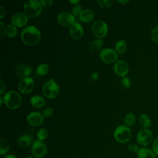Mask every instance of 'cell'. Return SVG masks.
<instances>
[{
  "mask_svg": "<svg viewBox=\"0 0 158 158\" xmlns=\"http://www.w3.org/2000/svg\"><path fill=\"white\" fill-rule=\"evenodd\" d=\"M41 33L40 30L33 25L25 27L21 32V40L27 46H34L40 40Z\"/></svg>",
  "mask_w": 158,
  "mask_h": 158,
  "instance_id": "1",
  "label": "cell"
},
{
  "mask_svg": "<svg viewBox=\"0 0 158 158\" xmlns=\"http://www.w3.org/2000/svg\"><path fill=\"white\" fill-rule=\"evenodd\" d=\"M42 11V5L40 1L29 0L23 5L24 14L30 18H35L40 15Z\"/></svg>",
  "mask_w": 158,
  "mask_h": 158,
  "instance_id": "2",
  "label": "cell"
},
{
  "mask_svg": "<svg viewBox=\"0 0 158 158\" xmlns=\"http://www.w3.org/2000/svg\"><path fill=\"white\" fill-rule=\"evenodd\" d=\"M5 105L10 109L15 110L19 108L22 104V98L20 94L15 91L7 92L3 96Z\"/></svg>",
  "mask_w": 158,
  "mask_h": 158,
  "instance_id": "3",
  "label": "cell"
},
{
  "mask_svg": "<svg viewBox=\"0 0 158 158\" xmlns=\"http://www.w3.org/2000/svg\"><path fill=\"white\" fill-rule=\"evenodd\" d=\"M60 91L59 86L54 81L52 78H50L43 86L42 92L43 95L48 99H53L56 98Z\"/></svg>",
  "mask_w": 158,
  "mask_h": 158,
  "instance_id": "4",
  "label": "cell"
},
{
  "mask_svg": "<svg viewBox=\"0 0 158 158\" xmlns=\"http://www.w3.org/2000/svg\"><path fill=\"white\" fill-rule=\"evenodd\" d=\"M114 138L120 143H126L131 138V132L129 127L126 125H120L114 131Z\"/></svg>",
  "mask_w": 158,
  "mask_h": 158,
  "instance_id": "5",
  "label": "cell"
},
{
  "mask_svg": "<svg viewBox=\"0 0 158 158\" xmlns=\"http://www.w3.org/2000/svg\"><path fill=\"white\" fill-rule=\"evenodd\" d=\"M91 31L96 38L98 39H102L105 37L107 33V25L102 20H96L92 24Z\"/></svg>",
  "mask_w": 158,
  "mask_h": 158,
  "instance_id": "6",
  "label": "cell"
},
{
  "mask_svg": "<svg viewBox=\"0 0 158 158\" xmlns=\"http://www.w3.org/2000/svg\"><path fill=\"white\" fill-rule=\"evenodd\" d=\"M99 57L102 62L106 64H112L117 61V53L112 48H104L99 53Z\"/></svg>",
  "mask_w": 158,
  "mask_h": 158,
  "instance_id": "7",
  "label": "cell"
},
{
  "mask_svg": "<svg viewBox=\"0 0 158 158\" xmlns=\"http://www.w3.org/2000/svg\"><path fill=\"white\" fill-rule=\"evenodd\" d=\"M153 135L152 131L146 128H143L139 131L136 136V141L139 144L146 146H148L152 140Z\"/></svg>",
  "mask_w": 158,
  "mask_h": 158,
  "instance_id": "8",
  "label": "cell"
},
{
  "mask_svg": "<svg viewBox=\"0 0 158 158\" xmlns=\"http://www.w3.org/2000/svg\"><path fill=\"white\" fill-rule=\"evenodd\" d=\"M31 153L35 157L43 158L47 154L46 144L39 139L35 141L32 144Z\"/></svg>",
  "mask_w": 158,
  "mask_h": 158,
  "instance_id": "9",
  "label": "cell"
},
{
  "mask_svg": "<svg viewBox=\"0 0 158 158\" xmlns=\"http://www.w3.org/2000/svg\"><path fill=\"white\" fill-rule=\"evenodd\" d=\"M35 87V83L32 78L25 77L19 81L18 89L22 94H29L31 93Z\"/></svg>",
  "mask_w": 158,
  "mask_h": 158,
  "instance_id": "10",
  "label": "cell"
},
{
  "mask_svg": "<svg viewBox=\"0 0 158 158\" xmlns=\"http://www.w3.org/2000/svg\"><path fill=\"white\" fill-rule=\"evenodd\" d=\"M57 20L58 23L63 27H71L75 23V17L72 14L63 12L57 15Z\"/></svg>",
  "mask_w": 158,
  "mask_h": 158,
  "instance_id": "11",
  "label": "cell"
},
{
  "mask_svg": "<svg viewBox=\"0 0 158 158\" xmlns=\"http://www.w3.org/2000/svg\"><path fill=\"white\" fill-rule=\"evenodd\" d=\"M114 70L116 75L120 77H125L129 72L127 63L122 60H117L114 65Z\"/></svg>",
  "mask_w": 158,
  "mask_h": 158,
  "instance_id": "12",
  "label": "cell"
},
{
  "mask_svg": "<svg viewBox=\"0 0 158 158\" xmlns=\"http://www.w3.org/2000/svg\"><path fill=\"white\" fill-rule=\"evenodd\" d=\"M27 120L30 125L37 127L43 123L44 116L39 112H31L28 115Z\"/></svg>",
  "mask_w": 158,
  "mask_h": 158,
  "instance_id": "13",
  "label": "cell"
},
{
  "mask_svg": "<svg viewBox=\"0 0 158 158\" xmlns=\"http://www.w3.org/2000/svg\"><path fill=\"white\" fill-rule=\"evenodd\" d=\"M28 22V17L22 12H17L14 14L11 18V23L17 27H22L26 25Z\"/></svg>",
  "mask_w": 158,
  "mask_h": 158,
  "instance_id": "14",
  "label": "cell"
},
{
  "mask_svg": "<svg viewBox=\"0 0 158 158\" xmlns=\"http://www.w3.org/2000/svg\"><path fill=\"white\" fill-rule=\"evenodd\" d=\"M69 33L71 37L74 40L80 39L83 35V28L81 24L75 22L72 26L70 27Z\"/></svg>",
  "mask_w": 158,
  "mask_h": 158,
  "instance_id": "15",
  "label": "cell"
},
{
  "mask_svg": "<svg viewBox=\"0 0 158 158\" xmlns=\"http://www.w3.org/2000/svg\"><path fill=\"white\" fill-rule=\"evenodd\" d=\"M31 72V67L25 64H21L19 65L16 69V73L19 77H21L22 78L25 77H29Z\"/></svg>",
  "mask_w": 158,
  "mask_h": 158,
  "instance_id": "16",
  "label": "cell"
},
{
  "mask_svg": "<svg viewBox=\"0 0 158 158\" xmlns=\"http://www.w3.org/2000/svg\"><path fill=\"white\" fill-rule=\"evenodd\" d=\"M33 138L30 135H23L19 136L17 139V144L20 148H27L32 143Z\"/></svg>",
  "mask_w": 158,
  "mask_h": 158,
  "instance_id": "17",
  "label": "cell"
},
{
  "mask_svg": "<svg viewBox=\"0 0 158 158\" xmlns=\"http://www.w3.org/2000/svg\"><path fill=\"white\" fill-rule=\"evenodd\" d=\"M94 17V12L89 9L83 10L79 15L80 20L81 22H85V23H88L92 21Z\"/></svg>",
  "mask_w": 158,
  "mask_h": 158,
  "instance_id": "18",
  "label": "cell"
},
{
  "mask_svg": "<svg viewBox=\"0 0 158 158\" xmlns=\"http://www.w3.org/2000/svg\"><path fill=\"white\" fill-rule=\"evenodd\" d=\"M31 105L35 108H41L45 105V100L43 97L39 95L33 96L30 100Z\"/></svg>",
  "mask_w": 158,
  "mask_h": 158,
  "instance_id": "19",
  "label": "cell"
},
{
  "mask_svg": "<svg viewBox=\"0 0 158 158\" xmlns=\"http://www.w3.org/2000/svg\"><path fill=\"white\" fill-rule=\"evenodd\" d=\"M138 158H156V154L152 151L146 148H141L137 153Z\"/></svg>",
  "mask_w": 158,
  "mask_h": 158,
  "instance_id": "20",
  "label": "cell"
},
{
  "mask_svg": "<svg viewBox=\"0 0 158 158\" xmlns=\"http://www.w3.org/2000/svg\"><path fill=\"white\" fill-rule=\"evenodd\" d=\"M139 122L140 125L144 128L148 129L151 126V120L149 115L146 114H142L139 117Z\"/></svg>",
  "mask_w": 158,
  "mask_h": 158,
  "instance_id": "21",
  "label": "cell"
},
{
  "mask_svg": "<svg viewBox=\"0 0 158 158\" xmlns=\"http://www.w3.org/2000/svg\"><path fill=\"white\" fill-rule=\"evenodd\" d=\"M10 148V142L6 138H2L0 140V154L3 156L7 154Z\"/></svg>",
  "mask_w": 158,
  "mask_h": 158,
  "instance_id": "22",
  "label": "cell"
},
{
  "mask_svg": "<svg viewBox=\"0 0 158 158\" xmlns=\"http://www.w3.org/2000/svg\"><path fill=\"white\" fill-rule=\"evenodd\" d=\"M127 49V43L123 40H120L117 41L115 45V51L118 54L123 53Z\"/></svg>",
  "mask_w": 158,
  "mask_h": 158,
  "instance_id": "23",
  "label": "cell"
},
{
  "mask_svg": "<svg viewBox=\"0 0 158 158\" xmlns=\"http://www.w3.org/2000/svg\"><path fill=\"white\" fill-rule=\"evenodd\" d=\"M103 44V41L101 39H97L93 41H92L89 44V49L91 51L95 52L98 51V50L101 49Z\"/></svg>",
  "mask_w": 158,
  "mask_h": 158,
  "instance_id": "24",
  "label": "cell"
},
{
  "mask_svg": "<svg viewBox=\"0 0 158 158\" xmlns=\"http://www.w3.org/2000/svg\"><path fill=\"white\" fill-rule=\"evenodd\" d=\"M17 33V30L16 27L13 25L12 24H9L6 27L5 34L9 38H14Z\"/></svg>",
  "mask_w": 158,
  "mask_h": 158,
  "instance_id": "25",
  "label": "cell"
},
{
  "mask_svg": "<svg viewBox=\"0 0 158 158\" xmlns=\"http://www.w3.org/2000/svg\"><path fill=\"white\" fill-rule=\"evenodd\" d=\"M135 120H136L135 115L133 113L129 112L127 114V115H125L123 122H124L125 125L129 127L133 126L135 124Z\"/></svg>",
  "mask_w": 158,
  "mask_h": 158,
  "instance_id": "26",
  "label": "cell"
},
{
  "mask_svg": "<svg viewBox=\"0 0 158 158\" xmlns=\"http://www.w3.org/2000/svg\"><path fill=\"white\" fill-rule=\"evenodd\" d=\"M49 72V66L46 64H41L38 66L36 72L39 75H45Z\"/></svg>",
  "mask_w": 158,
  "mask_h": 158,
  "instance_id": "27",
  "label": "cell"
},
{
  "mask_svg": "<svg viewBox=\"0 0 158 158\" xmlns=\"http://www.w3.org/2000/svg\"><path fill=\"white\" fill-rule=\"evenodd\" d=\"M48 131L46 128H41L37 133V138L40 141H43L47 138Z\"/></svg>",
  "mask_w": 158,
  "mask_h": 158,
  "instance_id": "28",
  "label": "cell"
},
{
  "mask_svg": "<svg viewBox=\"0 0 158 158\" xmlns=\"http://www.w3.org/2000/svg\"><path fill=\"white\" fill-rule=\"evenodd\" d=\"M96 2L101 7L108 8L112 6L113 1L110 0H98Z\"/></svg>",
  "mask_w": 158,
  "mask_h": 158,
  "instance_id": "29",
  "label": "cell"
},
{
  "mask_svg": "<svg viewBox=\"0 0 158 158\" xmlns=\"http://www.w3.org/2000/svg\"><path fill=\"white\" fill-rule=\"evenodd\" d=\"M120 82H121V84L122 85V86L126 89L130 88L131 86V81L130 79L126 76L122 78Z\"/></svg>",
  "mask_w": 158,
  "mask_h": 158,
  "instance_id": "30",
  "label": "cell"
},
{
  "mask_svg": "<svg viewBox=\"0 0 158 158\" xmlns=\"http://www.w3.org/2000/svg\"><path fill=\"white\" fill-rule=\"evenodd\" d=\"M151 38L154 43L158 44V26L154 27L152 30L151 32Z\"/></svg>",
  "mask_w": 158,
  "mask_h": 158,
  "instance_id": "31",
  "label": "cell"
},
{
  "mask_svg": "<svg viewBox=\"0 0 158 158\" xmlns=\"http://www.w3.org/2000/svg\"><path fill=\"white\" fill-rule=\"evenodd\" d=\"M82 12V7L81 6L77 4L74 6V7L72 8V14L73 16H78L80 15V14H81V12Z\"/></svg>",
  "mask_w": 158,
  "mask_h": 158,
  "instance_id": "32",
  "label": "cell"
},
{
  "mask_svg": "<svg viewBox=\"0 0 158 158\" xmlns=\"http://www.w3.org/2000/svg\"><path fill=\"white\" fill-rule=\"evenodd\" d=\"M53 111L54 110L52 107H47L43 110V115L46 117H49L52 115Z\"/></svg>",
  "mask_w": 158,
  "mask_h": 158,
  "instance_id": "33",
  "label": "cell"
},
{
  "mask_svg": "<svg viewBox=\"0 0 158 158\" xmlns=\"http://www.w3.org/2000/svg\"><path fill=\"white\" fill-rule=\"evenodd\" d=\"M128 150L133 153H138L139 150V148L135 144H130L128 145Z\"/></svg>",
  "mask_w": 158,
  "mask_h": 158,
  "instance_id": "34",
  "label": "cell"
},
{
  "mask_svg": "<svg viewBox=\"0 0 158 158\" xmlns=\"http://www.w3.org/2000/svg\"><path fill=\"white\" fill-rule=\"evenodd\" d=\"M152 151L154 152V154L158 156V137H157L154 140L152 145Z\"/></svg>",
  "mask_w": 158,
  "mask_h": 158,
  "instance_id": "35",
  "label": "cell"
},
{
  "mask_svg": "<svg viewBox=\"0 0 158 158\" xmlns=\"http://www.w3.org/2000/svg\"><path fill=\"white\" fill-rule=\"evenodd\" d=\"M40 2L43 7H49L53 3L52 0H40Z\"/></svg>",
  "mask_w": 158,
  "mask_h": 158,
  "instance_id": "36",
  "label": "cell"
},
{
  "mask_svg": "<svg viewBox=\"0 0 158 158\" xmlns=\"http://www.w3.org/2000/svg\"><path fill=\"white\" fill-rule=\"evenodd\" d=\"M0 87H1V89H0V94L1 95H2L4 94V93L5 92L6 89V83L5 82L1 80V84H0Z\"/></svg>",
  "mask_w": 158,
  "mask_h": 158,
  "instance_id": "37",
  "label": "cell"
},
{
  "mask_svg": "<svg viewBox=\"0 0 158 158\" xmlns=\"http://www.w3.org/2000/svg\"><path fill=\"white\" fill-rule=\"evenodd\" d=\"M0 31H1V38H2L5 34L6 28H5L4 23H2V22L1 20L0 21Z\"/></svg>",
  "mask_w": 158,
  "mask_h": 158,
  "instance_id": "38",
  "label": "cell"
},
{
  "mask_svg": "<svg viewBox=\"0 0 158 158\" xmlns=\"http://www.w3.org/2000/svg\"><path fill=\"white\" fill-rule=\"evenodd\" d=\"M98 77H99V73H98L97 72H93V73L91 74V80H92L93 81H96V80H97Z\"/></svg>",
  "mask_w": 158,
  "mask_h": 158,
  "instance_id": "39",
  "label": "cell"
},
{
  "mask_svg": "<svg viewBox=\"0 0 158 158\" xmlns=\"http://www.w3.org/2000/svg\"><path fill=\"white\" fill-rule=\"evenodd\" d=\"M5 9H4V8L2 6H0V19H2L4 17V15H5Z\"/></svg>",
  "mask_w": 158,
  "mask_h": 158,
  "instance_id": "40",
  "label": "cell"
},
{
  "mask_svg": "<svg viewBox=\"0 0 158 158\" xmlns=\"http://www.w3.org/2000/svg\"><path fill=\"white\" fill-rule=\"evenodd\" d=\"M3 158H18L16 156L13 155V154H9L7 156H5Z\"/></svg>",
  "mask_w": 158,
  "mask_h": 158,
  "instance_id": "41",
  "label": "cell"
},
{
  "mask_svg": "<svg viewBox=\"0 0 158 158\" xmlns=\"http://www.w3.org/2000/svg\"><path fill=\"white\" fill-rule=\"evenodd\" d=\"M69 2H70V3L74 4V5H77V4H78V3H79L80 1H69Z\"/></svg>",
  "mask_w": 158,
  "mask_h": 158,
  "instance_id": "42",
  "label": "cell"
},
{
  "mask_svg": "<svg viewBox=\"0 0 158 158\" xmlns=\"http://www.w3.org/2000/svg\"><path fill=\"white\" fill-rule=\"evenodd\" d=\"M118 2H120V3H123V4H125V3H127L128 2V1H117Z\"/></svg>",
  "mask_w": 158,
  "mask_h": 158,
  "instance_id": "43",
  "label": "cell"
},
{
  "mask_svg": "<svg viewBox=\"0 0 158 158\" xmlns=\"http://www.w3.org/2000/svg\"><path fill=\"white\" fill-rule=\"evenodd\" d=\"M0 101H1L0 105H1V106H2V104H3V102H4V99H3V98H2V96H1V97H0Z\"/></svg>",
  "mask_w": 158,
  "mask_h": 158,
  "instance_id": "44",
  "label": "cell"
},
{
  "mask_svg": "<svg viewBox=\"0 0 158 158\" xmlns=\"http://www.w3.org/2000/svg\"><path fill=\"white\" fill-rule=\"evenodd\" d=\"M25 158H36V157H31V156H30V157H25Z\"/></svg>",
  "mask_w": 158,
  "mask_h": 158,
  "instance_id": "45",
  "label": "cell"
},
{
  "mask_svg": "<svg viewBox=\"0 0 158 158\" xmlns=\"http://www.w3.org/2000/svg\"><path fill=\"white\" fill-rule=\"evenodd\" d=\"M157 158H158V157H157Z\"/></svg>",
  "mask_w": 158,
  "mask_h": 158,
  "instance_id": "46",
  "label": "cell"
}]
</instances>
